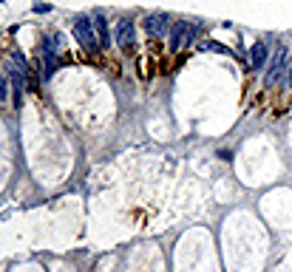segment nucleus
Returning <instances> with one entry per match:
<instances>
[{
  "instance_id": "nucleus-1",
  "label": "nucleus",
  "mask_w": 292,
  "mask_h": 272,
  "mask_svg": "<svg viewBox=\"0 0 292 272\" xmlns=\"http://www.w3.org/2000/svg\"><path fill=\"white\" fill-rule=\"evenodd\" d=\"M261 57H264V51H261V46H258V49L253 51V60H256V66H258V62H261Z\"/></svg>"
}]
</instances>
